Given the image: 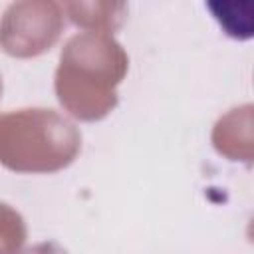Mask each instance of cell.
<instances>
[{
    "instance_id": "6da1fadb",
    "label": "cell",
    "mask_w": 254,
    "mask_h": 254,
    "mask_svg": "<svg viewBox=\"0 0 254 254\" xmlns=\"http://www.w3.org/2000/svg\"><path fill=\"white\" fill-rule=\"evenodd\" d=\"M129 58L123 46L105 32H77L62 48L54 89L62 107L75 119L97 121L115 109L117 85Z\"/></svg>"
},
{
    "instance_id": "7a4b0ae2",
    "label": "cell",
    "mask_w": 254,
    "mask_h": 254,
    "mask_svg": "<svg viewBox=\"0 0 254 254\" xmlns=\"http://www.w3.org/2000/svg\"><path fill=\"white\" fill-rule=\"evenodd\" d=\"M81 149V133L65 115L48 107L0 113V165L18 173H54Z\"/></svg>"
},
{
    "instance_id": "3957f363",
    "label": "cell",
    "mask_w": 254,
    "mask_h": 254,
    "mask_svg": "<svg viewBox=\"0 0 254 254\" xmlns=\"http://www.w3.org/2000/svg\"><path fill=\"white\" fill-rule=\"evenodd\" d=\"M65 24L62 4L54 0L10 2L0 16V48L16 58H32L50 50Z\"/></svg>"
},
{
    "instance_id": "277c9868",
    "label": "cell",
    "mask_w": 254,
    "mask_h": 254,
    "mask_svg": "<svg viewBox=\"0 0 254 254\" xmlns=\"http://www.w3.org/2000/svg\"><path fill=\"white\" fill-rule=\"evenodd\" d=\"M210 141L222 157L250 165L254 157V105L242 103L220 115L212 125Z\"/></svg>"
},
{
    "instance_id": "5b68a950",
    "label": "cell",
    "mask_w": 254,
    "mask_h": 254,
    "mask_svg": "<svg viewBox=\"0 0 254 254\" xmlns=\"http://www.w3.org/2000/svg\"><path fill=\"white\" fill-rule=\"evenodd\" d=\"M62 10L73 24L105 34H113L127 18V4L121 0H71L64 2Z\"/></svg>"
},
{
    "instance_id": "8992f818",
    "label": "cell",
    "mask_w": 254,
    "mask_h": 254,
    "mask_svg": "<svg viewBox=\"0 0 254 254\" xmlns=\"http://www.w3.org/2000/svg\"><path fill=\"white\" fill-rule=\"evenodd\" d=\"M214 18L232 38H250L254 30L252 2H208Z\"/></svg>"
},
{
    "instance_id": "52a82bcc",
    "label": "cell",
    "mask_w": 254,
    "mask_h": 254,
    "mask_svg": "<svg viewBox=\"0 0 254 254\" xmlns=\"http://www.w3.org/2000/svg\"><path fill=\"white\" fill-rule=\"evenodd\" d=\"M28 236L22 214L0 200V254H20Z\"/></svg>"
},
{
    "instance_id": "ba28073f",
    "label": "cell",
    "mask_w": 254,
    "mask_h": 254,
    "mask_svg": "<svg viewBox=\"0 0 254 254\" xmlns=\"http://www.w3.org/2000/svg\"><path fill=\"white\" fill-rule=\"evenodd\" d=\"M20 254H67V250L54 240H46V242H38L34 246L24 248Z\"/></svg>"
},
{
    "instance_id": "9c48e42d",
    "label": "cell",
    "mask_w": 254,
    "mask_h": 254,
    "mask_svg": "<svg viewBox=\"0 0 254 254\" xmlns=\"http://www.w3.org/2000/svg\"><path fill=\"white\" fill-rule=\"evenodd\" d=\"M0 95H2V77H0Z\"/></svg>"
}]
</instances>
